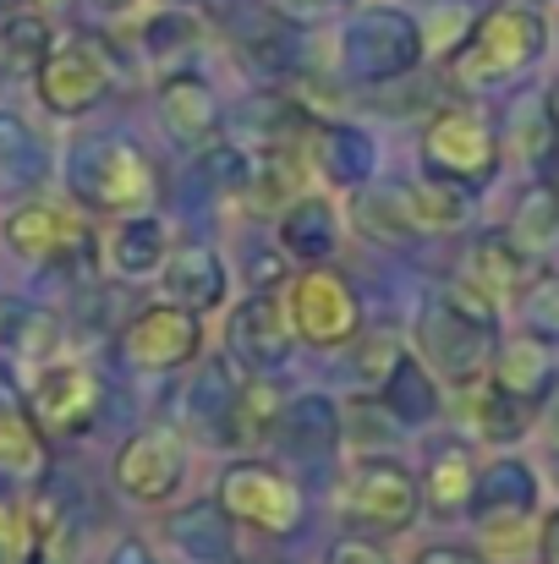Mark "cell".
Instances as JSON below:
<instances>
[{"label":"cell","instance_id":"obj_1","mask_svg":"<svg viewBox=\"0 0 559 564\" xmlns=\"http://www.w3.org/2000/svg\"><path fill=\"white\" fill-rule=\"evenodd\" d=\"M499 324V307L488 296H477L466 280H455L450 291L428 296L417 307V324H411V351L433 368L439 383L450 389H466L477 378H488V362H494V335Z\"/></svg>","mask_w":559,"mask_h":564},{"label":"cell","instance_id":"obj_2","mask_svg":"<svg viewBox=\"0 0 559 564\" xmlns=\"http://www.w3.org/2000/svg\"><path fill=\"white\" fill-rule=\"evenodd\" d=\"M66 192L88 214H149L160 197V171L143 143L121 132H88L66 149Z\"/></svg>","mask_w":559,"mask_h":564},{"label":"cell","instance_id":"obj_3","mask_svg":"<svg viewBox=\"0 0 559 564\" xmlns=\"http://www.w3.org/2000/svg\"><path fill=\"white\" fill-rule=\"evenodd\" d=\"M544 44H549L544 11H538L533 0H499V6H488V11L466 28V39L450 50V77H455L461 88H472V94H477V88H505V83H516L522 72L538 66Z\"/></svg>","mask_w":559,"mask_h":564},{"label":"cell","instance_id":"obj_4","mask_svg":"<svg viewBox=\"0 0 559 564\" xmlns=\"http://www.w3.org/2000/svg\"><path fill=\"white\" fill-rule=\"evenodd\" d=\"M214 499H219V510H225L236 527H247V532H258V538H297V532L308 527V494H302V482H297L286 466H275V460H252V455L230 460V466L219 471Z\"/></svg>","mask_w":559,"mask_h":564},{"label":"cell","instance_id":"obj_5","mask_svg":"<svg viewBox=\"0 0 559 564\" xmlns=\"http://www.w3.org/2000/svg\"><path fill=\"white\" fill-rule=\"evenodd\" d=\"M422 28L417 17L395 11V6H363L346 28H341V72L357 88L378 83H400L422 66Z\"/></svg>","mask_w":559,"mask_h":564},{"label":"cell","instance_id":"obj_6","mask_svg":"<svg viewBox=\"0 0 559 564\" xmlns=\"http://www.w3.org/2000/svg\"><path fill=\"white\" fill-rule=\"evenodd\" d=\"M110 88H116V55L105 39H88V33L50 44V55L33 72V94L55 121L88 116L94 105H105Z\"/></svg>","mask_w":559,"mask_h":564},{"label":"cell","instance_id":"obj_7","mask_svg":"<svg viewBox=\"0 0 559 564\" xmlns=\"http://www.w3.org/2000/svg\"><path fill=\"white\" fill-rule=\"evenodd\" d=\"M280 296H286V313H291L297 340L313 346V351H341L363 329V302H357L352 280L335 274L330 263H308L302 274H291L280 285Z\"/></svg>","mask_w":559,"mask_h":564},{"label":"cell","instance_id":"obj_8","mask_svg":"<svg viewBox=\"0 0 559 564\" xmlns=\"http://www.w3.org/2000/svg\"><path fill=\"white\" fill-rule=\"evenodd\" d=\"M341 510H346L352 527H363L373 538H400V532L422 516L417 471L400 466L395 455H363V460L346 471Z\"/></svg>","mask_w":559,"mask_h":564},{"label":"cell","instance_id":"obj_9","mask_svg":"<svg viewBox=\"0 0 559 564\" xmlns=\"http://www.w3.org/2000/svg\"><path fill=\"white\" fill-rule=\"evenodd\" d=\"M422 165H428V176H444L455 187L477 192L488 187L494 171H499V138H494V127L477 110L444 105L422 127Z\"/></svg>","mask_w":559,"mask_h":564},{"label":"cell","instance_id":"obj_10","mask_svg":"<svg viewBox=\"0 0 559 564\" xmlns=\"http://www.w3.org/2000/svg\"><path fill=\"white\" fill-rule=\"evenodd\" d=\"M0 236H6V247H11L22 263H44V269L83 263V258L94 252L88 214H83L77 203H61V197H28V203H17V208L0 219Z\"/></svg>","mask_w":559,"mask_h":564},{"label":"cell","instance_id":"obj_11","mask_svg":"<svg viewBox=\"0 0 559 564\" xmlns=\"http://www.w3.org/2000/svg\"><path fill=\"white\" fill-rule=\"evenodd\" d=\"M28 416L44 438H83L94 433L99 422V405H105V383L88 362H72V357H55L44 368H33L28 383Z\"/></svg>","mask_w":559,"mask_h":564},{"label":"cell","instance_id":"obj_12","mask_svg":"<svg viewBox=\"0 0 559 564\" xmlns=\"http://www.w3.org/2000/svg\"><path fill=\"white\" fill-rule=\"evenodd\" d=\"M197 357H203V324L176 302H154L121 329V362L143 378L182 373Z\"/></svg>","mask_w":559,"mask_h":564},{"label":"cell","instance_id":"obj_13","mask_svg":"<svg viewBox=\"0 0 559 564\" xmlns=\"http://www.w3.org/2000/svg\"><path fill=\"white\" fill-rule=\"evenodd\" d=\"M110 477H116L121 499H132V505H171L186 482V438L176 427H143V433H132L116 449Z\"/></svg>","mask_w":559,"mask_h":564},{"label":"cell","instance_id":"obj_14","mask_svg":"<svg viewBox=\"0 0 559 564\" xmlns=\"http://www.w3.org/2000/svg\"><path fill=\"white\" fill-rule=\"evenodd\" d=\"M225 346L241 368L252 373H275L291 362V351L302 346L297 329H291V313H286V296L280 291H252L230 307V324H225Z\"/></svg>","mask_w":559,"mask_h":564},{"label":"cell","instance_id":"obj_15","mask_svg":"<svg viewBox=\"0 0 559 564\" xmlns=\"http://www.w3.org/2000/svg\"><path fill=\"white\" fill-rule=\"evenodd\" d=\"M302 154H308V171L335 192H368L378 176V143L357 121H319L313 116Z\"/></svg>","mask_w":559,"mask_h":564},{"label":"cell","instance_id":"obj_16","mask_svg":"<svg viewBox=\"0 0 559 564\" xmlns=\"http://www.w3.org/2000/svg\"><path fill=\"white\" fill-rule=\"evenodd\" d=\"M269 438L291 460H330L346 444V411L330 394H291V400H280Z\"/></svg>","mask_w":559,"mask_h":564},{"label":"cell","instance_id":"obj_17","mask_svg":"<svg viewBox=\"0 0 559 564\" xmlns=\"http://www.w3.org/2000/svg\"><path fill=\"white\" fill-rule=\"evenodd\" d=\"M154 110H160L165 132H171L176 143H186V149H208V143L219 138V127H225L219 94H214V83L197 77V72H171V77L160 83V94H154Z\"/></svg>","mask_w":559,"mask_h":564},{"label":"cell","instance_id":"obj_18","mask_svg":"<svg viewBox=\"0 0 559 564\" xmlns=\"http://www.w3.org/2000/svg\"><path fill=\"white\" fill-rule=\"evenodd\" d=\"M160 291H165V302H176V307L203 318V313H219L230 302V269L214 247H197V241L171 247V258L160 269Z\"/></svg>","mask_w":559,"mask_h":564},{"label":"cell","instance_id":"obj_19","mask_svg":"<svg viewBox=\"0 0 559 564\" xmlns=\"http://www.w3.org/2000/svg\"><path fill=\"white\" fill-rule=\"evenodd\" d=\"M186 427L214 444H241V383L225 357H197V378L186 383Z\"/></svg>","mask_w":559,"mask_h":564},{"label":"cell","instance_id":"obj_20","mask_svg":"<svg viewBox=\"0 0 559 564\" xmlns=\"http://www.w3.org/2000/svg\"><path fill=\"white\" fill-rule=\"evenodd\" d=\"M533 274H538L533 252H527V247H516L505 230L477 236V241H472V252H466V263H461V280H466L477 296H488L494 307L516 302V296L533 285Z\"/></svg>","mask_w":559,"mask_h":564},{"label":"cell","instance_id":"obj_21","mask_svg":"<svg viewBox=\"0 0 559 564\" xmlns=\"http://www.w3.org/2000/svg\"><path fill=\"white\" fill-rule=\"evenodd\" d=\"M280 252H291L297 263H330L341 252V208L324 192H297L280 208Z\"/></svg>","mask_w":559,"mask_h":564},{"label":"cell","instance_id":"obj_22","mask_svg":"<svg viewBox=\"0 0 559 564\" xmlns=\"http://www.w3.org/2000/svg\"><path fill=\"white\" fill-rule=\"evenodd\" d=\"M417 488H422V510H428L433 521H461V516L472 510V494H477V455H472L461 438H444V444L428 455Z\"/></svg>","mask_w":559,"mask_h":564},{"label":"cell","instance_id":"obj_23","mask_svg":"<svg viewBox=\"0 0 559 564\" xmlns=\"http://www.w3.org/2000/svg\"><path fill=\"white\" fill-rule=\"evenodd\" d=\"M165 538L186 564H241V543H236V521L219 510V499H197L182 505L165 521Z\"/></svg>","mask_w":559,"mask_h":564},{"label":"cell","instance_id":"obj_24","mask_svg":"<svg viewBox=\"0 0 559 564\" xmlns=\"http://www.w3.org/2000/svg\"><path fill=\"white\" fill-rule=\"evenodd\" d=\"M461 411H466V427L483 444H494V449H516L533 433V422H538V405L533 400H516V394H505L488 378H477V383L461 389Z\"/></svg>","mask_w":559,"mask_h":564},{"label":"cell","instance_id":"obj_25","mask_svg":"<svg viewBox=\"0 0 559 564\" xmlns=\"http://www.w3.org/2000/svg\"><path fill=\"white\" fill-rule=\"evenodd\" d=\"M488 383H499L505 394L538 405L555 389V351H549V340H538L533 329L499 340L494 346V362H488Z\"/></svg>","mask_w":559,"mask_h":564},{"label":"cell","instance_id":"obj_26","mask_svg":"<svg viewBox=\"0 0 559 564\" xmlns=\"http://www.w3.org/2000/svg\"><path fill=\"white\" fill-rule=\"evenodd\" d=\"M165 258H171V230H165L160 214H127V219H116V230H110V241H105L110 274H121V280H149V274L165 269Z\"/></svg>","mask_w":559,"mask_h":564},{"label":"cell","instance_id":"obj_27","mask_svg":"<svg viewBox=\"0 0 559 564\" xmlns=\"http://www.w3.org/2000/svg\"><path fill=\"white\" fill-rule=\"evenodd\" d=\"M538 471L522 455H499L494 466H477V494H472V521L477 516H538Z\"/></svg>","mask_w":559,"mask_h":564},{"label":"cell","instance_id":"obj_28","mask_svg":"<svg viewBox=\"0 0 559 564\" xmlns=\"http://www.w3.org/2000/svg\"><path fill=\"white\" fill-rule=\"evenodd\" d=\"M378 400L389 405V416H395L400 427H428V422L439 416V405H444V383H439L433 368L406 346V357L395 362V373L384 378Z\"/></svg>","mask_w":559,"mask_h":564},{"label":"cell","instance_id":"obj_29","mask_svg":"<svg viewBox=\"0 0 559 564\" xmlns=\"http://www.w3.org/2000/svg\"><path fill=\"white\" fill-rule=\"evenodd\" d=\"M400 208H406V219L417 230H461L466 214H472V192L422 171V176H411L400 187Z\"/></svg>","mask_w":559,"mask_h":564},{"label":"cell","instance_id":"obj_30","mask_svg":"<svg viewBox=\"0 0 559 564\" xmlns=\"http://www.w3.org/2000/svg\"><path fill=\"white\" fill-rule=\"evenodd\" d=\"M0 346H6L17 362L44 368V362H55V357L66 351V329H61V318L44 313V307H11V313H0Z\"/></svg>","mask_w":559,"mask_h":564},{"label":"cell","instance_id":"obj_31","mask_svg":"<svg viewBox=\"0 0 559 564\" xmlns=\"http://www.w3.org/2000/svg\"><path fill=\"white\" fill-rule=\"evenodd\" d=\"M39 466H44V433L33 427L28 400L6 389V373H0V471L33 477Z\"/></svg>","mask_w":559,"mask_h":564},{"label":"cell","instance_id":"obj_32","mask_svg":"<svg viewBox=\"0 0 559 564\" xmlns=\"http://www.w3.org/2000/svg\"><path fill=\"white\" fill-rule=\"evenodd\" d=\"M44 182V143L17 110H0V187H33Z\"/></svg>","mask_w":559,"mask_h":564},{"label":"cell","instance_id":"obj_33","mask_svg":"<svg viewBox=\"0 0 559 564\" xmlns=\"http://www.w3.org/2000/svg\"><path fill=\"white\" fill-rule=\"evenodd\" d=\"M505 236H510L516 247H527L533 258L555 241L559 236V192H555V182H538V187H527L522 197H516V214H510Z\"/></svg>","mask_w":559,"mask_h":564},{"label":"cell","instance_id":"obj_34","mask_svg":"<svg viewBox=\"0 0 559 564\" xmlns=\"http://www.w3.org/2000/svg\"><path fill=\"white\" fill-rule=\"evenodd\" d=\"M477 554L488 564H522L538 549V516H477Z\"/></svg>","mask_w":559,"mask_h":564},{"label":"cell","instance_id":"obj_35","mask_svg":"<svg viewBox=\"0 0 559 564\" xmlns=\"http://www.w3.org/2000/svg\"><path fill=\"white\" fill-rule=\"evenodd\" d=\"M400 357H406V335H395V329H368L363 335L357 329V340H352V389L357 394H378Z\"/></svg>","mask_w":559,"mask_h":564},{"label":"cell","instance_id":"obj_36","mask_svg":"<svg viewBox=\"0 0 559 564\" xmlns=\"http://www.w3.org/2000/svg\"><path fill=\"white\" fill-rule=\"evenodd\" d=\"M50 55V22L33 11H11L0 17V66L6 72H39V61Z\"/></svg>","mask_w":559,"mask_h":564},{"label":"cell","instance_id":"obj_37","mask_svg":"<svg viewBox=\"0 0 559 564\" xmlns=\"http://www.w3.org/2000/svg\"><path fill=\"white\" fill-rule=\"evenodd\" d=\"M197 17L186 11V6H171V11H160V17H149L143 22V50L160 61V66H171L176 55H192L197 50Z\"/></svg>","mask_w":559,"mask_h":564},{"label":"cell","instance_id":"obj_38","mask_svg":"<svg viewBox=\"0 0 559 564\" xmlns=\"http://www.w3.org/2000/svg\"><path fill=\"white\" fill-rule=\"evenodd\" d=\"M400 422L389 416V405L378 394H352V411H346V438L363 449V455H389Z\"/></svg>","mask_w":559,"mask_h":564},{"label":"cell","instance_id":"obj_39","mask_svg":"<svg viewBox=\"0 0 559 564\" xmlns=\"http://www.w3.org/2000/svg\"><path fill=\"white\" fill-rule=\"evenodd\" d=\"M522 307V324L538 335V340H559V274H533V285L516 296Z\"/></svg>","mask_w":559,"mask_h":564},{"label":"cell","instance_id":"obj_40","mask_svg":"<svg viewBox=\"0 0 559 564\" xmlns=\"http://www.w3.org/2000/svg\"><path fill=\"white\" fill-rule=\"evenodd\" d=\"M477 17L466 11V6H455V0H444V6H433V17L428 22H417L422 28V50H433V55H450L461 39H466V28H472Z\"/></svg>","mask_w":559,"mask_h":564},{"label":"cell","instance_id":"obj_41","mask_svg":"<svg viewBox=\"0 0 559 564\" xmlns=\"http://www.w3.org/2000/svg\"><path fill=\"white\" fill-rule=\"evenodd\" d=\"M33 554V527H28V505L0 499V564H22Z\"/></svg>","mask_w":559,"mask_h":564},{"label":"cell","instance_id":"obj_42","mask_svg":"<svg viewBox=\"0 0 559 564\" xmlns=\"http://www.w3.org/2000/svg\"><path fill=\"white\" fill-rule=\"evenodd\" d=\"M324 564H389V554H384L378 538L352 532V538H335V543L324 549Z\"/></svg>","mask_w":559,"mask_h":564},{"label":"cell","instance_id":"obj_43","mask_svg":"<svg viewBox=\"0 0 559 564\" xmlns=\"http://www.w3.org/2000/svg\"><path fill=\"white\" fill-rule=\"evenodd\" d=\"M411 564H488V560L477 549H461V543H428V549H417Z\"/></svg>","mask_w":559,"mask_h":564},{"label":"cell","instance_id":"obj_44","mask_svg":"<svg viewBox=\"0 0 559 564\" xmlns=\"http://www.w3.org/2000/svg\"><path fill=\"white\" fill-rule=\"evenodd\" d=\"M538 564H559V510L538 516V549H533Z\"/></svg>","mask_w":559,"mask_h":564},{"label":"cell","instance_id":"obj_45","mask_svg":"<svg viewBox=\"0 0 559 564\" xmlns=\"http://www.w3.org/2000/svg\"><path fill=\"white\" fill-rule=\"evenodd\" d=\"M105 564H160V560H154V549H149L143 538H116Z\"/></svg>","mask_w":559,"mask_h":564},{"label":"cell","instance_id":"obj_46","mask_svg":"<svg viewBox=\"0 0 559 564\" xmlns=\"http://www.w3.org/2000/svg\"><path fill=\"white\" fill-rule=\"evenodd\" d=\"M275 6H280L286 17H297V22H302V17H324V11H341L346 0H275Z\"/></svg>","mask_w":559,"mask_h":564},{"label":"cell","instance_id":"obj_47","mask_svg":"<svg viewBox=\"0 0 559 564\" xmlns=\"http://www.w3.org/2000/svg\"><path fill=\"white\" fill-rule=\"evenodd\" d=\"M544 433H549V438H555V444H559V383H555V389H549V411H544Z\"/></svg>","mask_w":559,"mask_h":564},{"label":"cell","instance_id":"obj_48","mask_svg":"<svg viewBox=\"0 0 559 564\" xmlns=\"http://www.w3.org/2000/svg\"><path fill=\"white\" fill-rule=\"evenodd\" d=\"M544 110H549V127H555V138H559V83L549 88V99H544Z\"/></svg>","mask_w":559,"mask_h":564},{"label":"cell","instance_id":"obj_49","mask_svg":"<svg viewBox=\"0 0 559 564\" xmlns=\"http://www.w3.org/2000/svg\"><path fill=\"white\" fill-rule=\"evenodd\" d=\"M94 6H105V11H127V6H138V0H94Z\"/></svg>","mask_w":559,"mask_h":564},{"label":"cell","instance_id":"obj_50","mask_svg":"<svg viewBox=\"0 0 559 564\" xmlns=\"http://www.w3.org/2000/svg\"><path fill=\"white\" fill-rule=\"evenodd\" d=\"M165 6H186V11H192V6H203V0H165Z\"/></svg>","mask_w":559,"mask_h":564},{"label":"cell","instance_id":"obj_51","mask_svg":"<svg viewBox=\"0 0 559 564\" xmlns=\"http://www.w3.org/2000/svg\"><path fill=\"white\" fill-rule=\"evenodd\" d=\"M555 192H559V176H555Z\"/></svg>","mask_w":559,"mask_h":564},{"label":"cell","instance_id":"obj_52","mask_svg":"<svg viewBox=\"0 0 559 564\" xmlns=\"http://www.w3.org/2000/svg\"><path fill=\"white\" fill-rule=\"evenodd\" d=\"M241 564H247V560H241Z\"/></svg>","mask_w":559,"mask_h":564}]
</instances>
